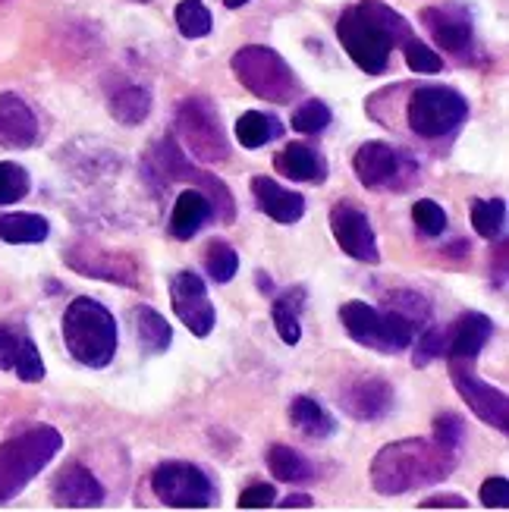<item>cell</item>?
<instances>
[{
    "label": "cell",
    "instance_id": "6da1fadb",
    "mask_svg": "<svg viewBox=\"0 0 509 512\" xmlns=\"http://www.w3.org/2000/svg\"><path fill=\"white\" fill-rule=\"evenodd\" d=\"M456 469V450L437 437H406L387 443L371 459V487L384 497L412 494L418 487L447 481Z\"/></svg>",
    "mask_w": 509,
    "mask_h": 512
},
{
    "label": "cell",
    "instance_id": "7a4b0ae2",
    "mask_svg": "<svg viewBox=\"0 0 509 512\" xmlns=\"http://www.w3.org/2000/svg\"><path fill=\"white\" fill-rule=\"evenodd\" d=\"M409 35L412 26L406 16L387 7L384 0H359L337 19V38L343 51L368 76L387 73L393 48H403Z\"/></svg>",
    "mask_w": 509,
    "mask_h": 512
},
{
    "label": "cell",
    "instance_id": "3957f363",
    "mask_svg": "<svg viewBox=\"0 0 509 512\" xmlns=\"http://www.w3.org/2000/svg\"><path fill=\"white\" fill-rule=\"evenodd\" d=\"M63 343L79 365L107 368L120 346L117 318L101 302L79 296L63 311Z\"/></svg>",
    "mask_w": 509,
    "mask_h": 512
},
{
    "label": "cell",
    "instance_id": "277c9868",
    "mask_svg": "<svg viewBox=\"0 0 509 512\" xmlns=\"http://www.w3.org/2000/svg\"><path fill=\"white\" fill-rule=\"evenodd\" d=\"M63 450V437L51 425H35L0 443V506L16 500L26 487L48 469Z\"/></svg>",
    "mask_w": 509,
    "mask_h": 512
},
{
    "label": "cell",
    "instance_id": "5b68a950",
    "mask_svg": "<svg viewBox=\"0 0 509 512\" xmlns=\"http://www.w3.org/2000/svg\"><path fill=\"white\" fill-rule=\"evenodd\" d=\"M230 70L239 79V85L249 88L261 101L290 104L302 92L296 70L268 44H246V48H239L230 57Z\"/></svg>",
    "mask_w": 509,
    "mask_h": 512
},
{
    "label": "cell",
    "instance_id": "8992f818",
    "mask_svg": "<svg viewBox=\"0 0 509 512\" xmlns=\"http://www.w3.org/2000/svg\"><path fill=\"white\" fill-rule=\"evenodd\" d=\"M148 170H151V176H161V183H189L195 189H202L205 198L211 202V217H217L220 224H233L236 202H233V192L227 189V183L217 180V173L192 167L183 158V151H180V145H176L173 136H164L158 145L151 148Z\"/></svg>",
    "mask_w": 509,
    "mask_h": 512
},
{
    "label": "cell",
    "instance_id": "52a82bcc",
    "mask_svg": "<svg viewBox=\"0 0 509 512\" xmlns=\"http://www.w3.org/2000/svg\"><path fill=\"white\" fill-rule=\"evenodd\" d=\"M340 321L352 340L384 355H396L409 349L418 333V327L409 318H403L400 311L374 308L368 302H346L340 308Z\"/></svg>",
    "mask_w": 509,
    "mask_h": 512
},
{
    "label": "cell",
    "instance_id": "ba28073f",
    "mask_svg": "<svg viewBox=\"0 0 509 512\" xmlns=\"http://www.w3.org/2000/svg\"><path fill=\"white\" fill-rule=\"evenodd\" d=\"M469 120V101L450 85H418L406 104V123L418 139H447Z\"/></svg>",
    "mask_w": 509,
    "mask_h": 512
},
{
    "label": "cell",
    "instance_id": "9c48e42d",
    "mask_svg": "<svg viewBox=\"0 0 509 512\" xmlns=\"http://www.w3.org/2000/svg\"><path fill=\"white\" fill-rule=\"evenodd\" d=\"M176 136L192 158L205 164H224L230 158V139L208 98H186L176 107Z\"/></svg>",
    "mask_w": 509,
    "mask_h": 512
},
{
    "label": "cell",
    "instance_id": "30bf717a",
    "mask_svg": "<svg viewBox=\"0 0 509 512\" xmlns=\"http://www.w3.org/2000/svg\"><path fill=\"white\" fill-rule=\"evenodd\" d=\"M151 491L170 509H208L217 503V484L202 465L186 459L161 462L151 475Z\"/></svg>",
    "mask_w": 509,
    "mask_h": 512
},
{
    "label": "cell",
    "instance_id": "8fae6325",
    "mask_svg": "<svg viewBox=\"0 0 509 512\" xmlns=\"http://www.w3.org/2000/svg\"><path fill=\"white\" fill-rule=\"evenodd\" d=\"M352 167L365 189H406L418 180L415 161L390 142H365L352 158Z\"/></svg>",
    "mask_w": 509,
    "mask_h": 512
},
{
    "label": "cell",
    "instance_id": "7c38bea8",
    "mask_svg": "<svg viewBox=\"0 0 509 512\" xmlns=\"http://www.w3.org/2000/svg\"><path fill=\"white\" fill-rule=\"evenodd\" d=\"M66 264L73 267L76 274L92 277V280H104V283H117V286H139V264L132 255L123 252H110L101 246H92V242H76L73 249H66Z\"/></svg>",
    "mask_w": 509,
    "mask_h": 512
},
{
    "label": "cell",
    "instance_id": "4fadbf2b",
    "mask_svg": "<svg viewBox=\"0 0 509 512\" xmlns=\"http://www.w3.org/2000/svg\"><path fill=\"white\" fill-rule=\"evenodd\" d=\"M170 302L176 318L186 324V330L192 337H208L217 324V311L214 302L208 296L205 280L195 271H176L170 277Z\"/></svg>",
    "mask_w": 509,
    "mask_h": 512
},
{
    "label": "cell",
    "instance_id": "5bb4252c",
    "mask_svg": "<svg viewBox=\"0 0 509 512\" xmlns=\"http://www.w3.org/2000/svg\"><path fill=\"white\" fill-rule=\"evenodd\" d=\"M450 377H453L456 393L466 399V406L484 421V425L497 428L500 434L509 431V399L503 390L481 381L472 371V365H450Z\"/></svg>",
    "mask_w": 509,
    "mask_h": 512
},
{
    "label": "cell",
    "instance_id": "9a60e30c",
    "mask_svg": "<svg viewBox=\"0 0 509 512\" xmlns=\"http://www.w3.org/2000/svg\"><path fill=\"white\" fill-rule=\"evenodd\" d=\"M330 233H334L337 246L362 264H378L381 252H378V236H374L371 220L362 208L340 202L330 208Z\"/></svg>",
    "mask_w": 509,
    "mask_h": 512
},
{
    "label": "cell",
    "instance_id": "2e32d148",
    "mask_svg": "<svg viewBox=\"0 0 509 512\" xmlns=\"http://www.w3.org/2000/svg\"><path fill=\"white\" fill-rule=\"evenodd\" d=\"M422 26L434 38L437 48H444L453 57H469L475 44V26L472 16L459 7H425L418 13Z\"/></svg>",
    "mask_w": 509,
    "mask_h": 512
},
{
    "label": "cell",
    "instance_id": "e0dca14e",
    "mask_svg": "<svg viewBox=\"0 0 509 512\" xmlns=\"http://www.w3.org/2000/svg\"><path fill=\"white\" fill-rule=\"evenodd\" d=\"M494 337V321L481 311H466L447 327V365H475L481 349Z\"/></svg>",
    "mask_w": 509,
    "mask_h": 512
},
{
    "label": "cell",
    "instance_id": "ac0fdd59",
    "mask_svg": "<svg viewBox=\"0 0 509 512\" xmlns=\"http://www.w3.org/2000/svg\"><path fill=\"white\" fill-rule=\"evenodd\" d=\"M104 497V484L82 462H66L51 484V500L60 509H98Z\"/></svg>",
    "mask_w": 509,
    "mask_h": 512
},
{
    "label": "cell",
    "instance_id": "d6986e66",
    "mask_svg": "<svg viewBox=\"0 0 509 512\" xmlns=\"http://www.w3.org/2000/svg\"><path fill=\"white\" fill-rule=\"evenodd\" d=\"M393 384L384 377H359L349 381L340 393V406L356 421H381L393 409Z\"/></svg>",
    "mask_w": 509,
    "mask_h": 512
},
{
    "label": "cell",
    "instance_id": "ffe728a7",
    "mask_svg": "<svg viewBox=\"0 0 509 512\" xmlns=\"http://www.w3.org/2000/svg\"><path fill=\"white\" fill-rule=\"evenodd\" d=\"M252 195H255V205L261 214H268L274 224L280 227H293L302 220L305 214V198L293 189L280 186L271 176H255L252 180Z\"/></svg>",
    "mask_w": 509,
    "mask_h": 512
},
{
    "label": "cell",
    "instance_id": "44dd1931",
    "mask_svg": "<svg viewBox=\"0 0 509 512\" xmlns=\"http://www.w3.org/2000/svg\"><path fill=\"white\" fill-rule=\"evenodd\" d=\"M38 132V117L26 101L16 92L0 95V145L32 148L38 142Z\"/></svg>",
    "mask_w": 509,
    "mask_h": 512
},
{
    "label": "cell",
    "instance_id": "7402d4cb",
    "mask_svg": "<svg viewBox=\"0 0 509 512\" xmlns=\"http://www.w3.org/2000/svg\"><path fill=\"white\" fill-rule=\"evenodd\" d=\"M274 167L277 173H283L286 180L293 183H312V186H321L327 180V158L308 142H293L286 145L277 158H274Z\"/></svg>",
    "mask_w": 509,
    "mask_h": 512
},
{
    "label": "cell",
    "instance_id": "603a6c76",
    "mask_svg": "<svg viewBox=\"0 0 509 512\" xmlns=\"http://www.w3.org/2000/svg\"><path fill=\"white\" fill-rule=\"evenodd\" d=\"M208 217H211V202L205 198L202 189L192 186V189L176 195V205H173V214H170V236L186 242L208 224Z\"/></svg>",
    "mask_w": 509,
    "mask_h": 512
},
{
    "label": "cell",
    "instance_id": "cb8c5ba5",
    "mask_svg": "<svg viewBox=\"0 0 509 512\" xmlns=\"http://www.w3.org/2000/svg\"><path fill=\"white\" fill-rule=\"evenodd\" d=\"M132 330H136V340L145 352L161 355L173 343V327L161 311H154L151 305H136L132 308Z\"/></svg>",
    "mask_w": 509,
    "mask_h": 512
},
{
    "label": "cell",
    "instance_id": "d4e9b609",
    "mask_svg": "<svg viewBox=\"0 0 509 512\" xmlns=\"http://www.w3.org/2000/svg\"><path fill=\"white\" fill-rule=\"evenodd\" d=\"M264 459H268V469H271V475L277 481H286V484H308V481H315L312 462H308L302 453H296L293 447H286V443H274V447H268Z\"/></svg>",
    "mask_w": 509,
    "mask_h": 512
},
{
    "label": "cell",
    "instance_id": "484cf974",
    "mask_svg": "<svg viewBox=\"0 0 509 512\" xmlns=\"http://www.w3.org/2000/svg\"><path fill=\"white\" fill-rule=\"evenodd\" d=\"M286 412H290V421L305 437L324 440V437H330V434L337 431V421L330 418V412L321 403H315L312 396H296Z\"/></svg>",
    "mask_w": 509,
    "mask_h": 512
},
{
    "label": "cell",
    "instance_id": "4316f807",
    "mask_svg": "<svg viewBox=\"0 0 509 512\" xmlns=\"http://www.w3.org/2000/svg\"><path fill=\"white\" fill-rule=\"evenodd\" d=\"M51 233L48 217L41 214H7L0 217V239L10 242V246H35V242H44Z\"/></svg>",
    "mask_w": 509,
    "mask_h": 512
},
{
    "label": "cell",
    "instance_id": "83f0119b",
    "mask_svg": "<svg viewBox=\"0 0 509 512\" xmlns=\"http://www.w3.org/2000/svg\"><path fill=\"white\" fill-rule=\"evenodd\" d=\"M280 136H283V123L271 114H261V110H246V114L236 120V139L249 151L268 145Z\"/></svg>",
    "mask_w": 509,
    "mask_h": 512
},
{
    "label": "cell",
    "instance_id": "f1b7e54d",
    "mask_svg": "<svg viewBox=\"0 0 509 512\" xmlns=\"http://www.w3.org/2000/svg\"><path fill=\"white\" fill-rule=\"evenodd\" d=\"M302 296H305V289L296 286V289H290V293L277 296L274 305H271L274 327H277L280 340H283L286 346H296V343L302 340V324H299V311H302V305H305Z\"/></svg>",
    "mask_w": 509,
    "mask_h": 512
},
{
    "label": "cell",
    "instance_id": "f546056e",
    "mask_svg": "<svg viewBox=\"0 0 509 512\" xmlns=\"http://www.w3.org/2000/svg\"><path fill=\"white\" fill-rule=\"evenodd\" d=\"M151 92L142 85H126L120 92L110 95V114L123 126H139L151 114Z\"/></svg>",
    "mask_w": 509,
    "mask_h": 512
},
{
    "label": "cell",
    "instance_id": "4dcf8cb0",
    "mask_svg": "<svg viewBox=\"0 0 509 512\" xmlns=\"http://www.w3.org/2000/svg\"><path fill=\"white\" fill-rule=\"evenodd\" d=\"M202 264H205V274L214 280V283H230L239 271V255L230 242L224 239H214L205 246V255H202Z\"/></svg>",
    "mask_w": 509,
    "mask_h": 512
},
{
    "label": "cell",
    "instance_id": "1f68e13d",
    "mask_svg": "<svg viewBox=\"0 0 509 512\" xmlns=\"http://www.w3.org/2000/svg\"><path fill=\"white\" fill-rule=\"evenodd\" d=\"M173 16H176V29H180L183 38L195 41V38L211 35L214 19H211V10L202 4V0H180Z\"/></svg>",
    "mask_w": 509,
    "mask_h": 512
},
{
    "label": "cell",
    "instance_id": "d6a6232c",
    "mask_svg": "<svg viewBox=\"0 0 509 512\" xmlns=\"http://www.w3.org/2000/svg\"><path fill=\"white\" fill-rule=\"evenodd\" d=\"M506 224L503 198H475L472 202V227L481 239H497Z\"/></svg>",
    "mask_w": 509,
    "mask_h": 512
},
{
    "label": "cell",
    "instance_id": "836d02e7",
    "mask_svg": "<svg viewBox=\"0 0 509 512\" xmlns=\"http://www.w3.org/2000/svg\"><path fill=\"white\" fill-rule=\"evenodd\" d=\"M330 120H334V114H330V107L318 98L312 101H302L296 110H293V129L296 132H305V136H318V132H324L330 126Z\"/></svg>",
    "mask_w": 509,
    "mask_h": 512
},
{
    "label": "cell",
    "instance_id": "e575fe53",
    "mask_svg": "<svg viewBox=\"0 0 509 512\" xmlns=\"http://www.w3.org/2000/svg\"><path fill=\"white\" fill-rule=\"evenodd\" d=\"M415 343V340H412ZM444 349H447V327L444 324H428L422 330V337L415 343V355H412V365L415 368H425L434 359H444Z\"/></svg>",
    "mask_w": 509,
    "mask_h": 512
},
{
    "label": "cell",
    "instance_id": "d590c367",
    "mask_svg": "<svg viewBox=\"0 0 509 512\" xmlns=\"http://www.w3.org/2000/svg\"><path fill=\"white\" fill-rule=\"evenodd\" d=\"M403 57H406V66L412 73H422V76H434L444 70V57H440L434 48H428L425 41H418V38H406L403 41Z\"/></svg>",
    "mask_w": 509,
    "mask_h": 512
},
{
    "label": "cell",
    "instance_id": "8d00e7d4",
    "mask_svg": "<svg viewBox=\"0 0 509 512\" xmlns=\"http://www.w3.org/2000/svg\"><path fill=\"white\" fill-rule=\"evenodd\" d=\"M32 189V180L26 167H19L13 161H0V205H13L19 198H26Z\"/></svg>",
    "mask_w": 509,
    "mask_h": 512
},
{
    "label": "cell",
    "instance_id": "74e56055",
    "mask_svg": "<svg viewBox=\"0 0 509 512\" xmlns=\"http://www.w3.org/2000/svg\"><path fill=\"white\" fill-rule=\"evenodd\" d=\"M412 220H415V230L422 233V236H440L447 230V211L440 208L437 202H431V198H422V202H415L412 205Z\"/></svg>",
    "mask_w": 509,
    "mask_h": 512
},
{
    "label": "cell",
    "instance_id": "f35d334b",
    "mask_svg": "<svg viewBox=\"0 0 509 512\" xmlns=\"http://www.w3.org/2000/svg\"><path fill=\"white\" fill-rule=\"evenodd\" d=\"M13 371H16L19 381H26V384H38V381H44V362H41V352H38V346H35L29 337L22 340V346H19V352H16Z\"/></svg>",
    "mask_w": 509,
    "mask_h": 512
},
{
    "label": "cell",
    "instance_id": "ab89813d",
    "mask_svg": "<svg viewBox=\"0 0 509 512\" xmlns=\"http://www.w3.org/2000/svg\"><path fill=\"white\" fill-rule=\"evenodd\" d=\"M387 308L400 311V315L409 318L415 327H422V321H428V315H431L428 299H425V296H418V293H409V289H400V293H390Z\"/></svg>",
    "mask_w": 509,
    "mask_h": 512
},
{
    "label": "cell",
    "instance_id": "60d3db41",
    "mask_svg": "<svg viewBox=\"0 0 509 512\" xmlns=\"http://www.w3.org/2000/svg\"><path fill=\"white\" fill-rule=\"evenodd\" d=\"M434 437L440 443H447V447L459 450L462 447V437H466V425H462V418L456 412H444L434 418Z\"/></svg>",
    "mask_w": 509,
    "mask_h": 512
},
{
    "label": "cell",
    "instance_id": "b9f144b4",
    "mask_svg": "<svg viewBox=\"0 0 509 512\" xmlns=\"http://www.w3.org/2000/svg\"><path fill=\"white\" fill-rule=\"evenodd\" d=\"M478 497H481L484 509H509V481L503 475L488 478V481L481 484Z\"/></svg>",
    "mask_w": 509,
    "mask_h": 512
},
{
    "label": "cell",
    "instance_id": "7bdbcfd3",
    "mask_svg": "<svg viewBox=\"0 0 509 512\" xmlns=\"http://www.w3.org/2000/svg\"><path fill=\"white\" fill-rule=\"evenodd\" d=\"M26 340V333L22 330H13L10 324H0V368L4 371H13V362H16V352Z\"/></svg>",
    "mask_w": 509,
    "mask_h": 512
},
{
    "label": "cell",
    "instance_id": "ee69618b",
    "mask_svg": "<svg viewBox=\"0 0 509 512\" xmlns=\"http://www.w3.org/2000/svg\"><path fill=\"white\" fill-rule=\"evenodd\" d=\"M277 503L274 484H252L239 494V509H268Z\"/></svg>",
    "mask_w": 509,
    "mask_h": 512
},
{
    "label": "cell",
    "instance_id": "f6af8a7d",
    "mask_svg": "<svg viewBox=\"0 0 509 512\" xmlns=\"http://www.w3.org/2000/svg\"><path fill=\"white\" fill-rule=\"evenodd\" d=\"M418 506H422V509H466L469 503L462 500L459 494H437L431 500H422Z\"/></svg>",
    "mask_w": 509,
    "mask_h": 512
},
{
    "label": "cell",
    "instance_id": "bcb514c9",
    "mask_svg": "<svg viewBox=\"0 0 509 512\" xmlns=\"http://www.w3.org/2000/svg\"><path fill=\"white\" fill-rule=\"evenodd\" d=\"M280 506L283 509H312L315 503H312V497H308V494H290V497H286V500H280Z\"/></svg>",
    "mask_w": 509,
    "mask_h": 512
},
{
    "label": "cell",
    "instance_id": "7dc6e473",
    "mask_svg": "<svg viewBox=\"0 0 509 512\" xmlns=\"http://www.w3.org/2000/svg\"><path fill=\"white\" fill-rule=\"evenodd\" d=\"M249 0H224V7H230V10H239V7H246Z\"/></svg>",
    "mask_w": 509,
    "mask_h": 512
}]
</instances>
